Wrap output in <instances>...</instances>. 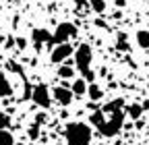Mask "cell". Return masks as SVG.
<instances>
[{
  "instance_id": "obj_1",
  "label": "cell",
  "mask_w": 149,
  "mask_h": 145,
  "mask_svg": "<svg viewBox=\"0 0 149 145\" xmlns=\"http://www.w3.org/2000/svg\"><path fill=\"white\" fill-rule=\"evenodd\" d=\"M89 120L104 137L118 135L122 129V122H124V102L114 100V102L106 104L104 108H100V110H93Z\"/></svg>"
},
{
  "instance_id": "obj_2",
  "label": "cell",
  "mask_w": 149,
  "mask_h": 145,
  "mask_svg": "<svg viewBox=\"0 0 149 145\" xmlns=\"http://www.w3.org/2000/svg\"><path fill=\"white\" fill-rule=\"evenodd\" d=\"M66 145H91V126L85 122H68L64 129Z\"/></svg>"
},
{
  "instance_id": "obj_3",
  "label": "cell",
  "mask_w": 149,
  "mask_h": 145,
  "mask_svg": "<svg viewBox=\"0 0 149 145\" xmlns=\"http://www.w3.org/2000/svg\"><path fill=\"white\" fill-rule=\"evenodd\" d=\"M91 58H93V52L89 44H81L77 50H74V64L81 70V75L85 81H93V70H91Z\"/></svg>"
},
{
  "instance_id": "obj_4",
  "label": "cell",
  "mask_w": 149,
  "mask_h": 145,
  "mask_svg": "<svg viewBox=\"0 0 149 145\" xmlns=\"http://www.w3.org/2000/svg\"><path fill=\"white\" fill-rule=\"evenodd\" d=\"M77 27H74L72 23H60L58 29H56L52 33V42L50 46H60V44H68L70 38H77Z\"/></svg>"
},
{
  "instance_id": "obj_5",
  "label": "cell",
  "mask_w": 149,
  "mask_h": 145,
  "mask_svg": "<svg viewBox=\"0 0 149 145\" xmlns=\"http://www.w3.org/2000/svg\"><path fill=\"white\" fill-rule=\"evenodd\" d=\"M31 100H33V104H37L40 108H44V110L50 108L52 106V93H50L48 85H44V83L35 85L33 91H31Z\"/></svg>"
},
{
  "instance_id": "obj_6",
  "label": "cell",
  "mask_w": 149,
  "mask_h": 145,
  "mask_svg": "<svg viewBox=\"0 0 149 145\" xmlns=\"http://www.w3.org/2000/svg\"><path fill=\"white\" fill-rule=\"evenodd\" d=\"M72 52H74V50H72V46H70V44H60V46H54L50 60H52L54 64H58V62H64V60L70 56Z\"/></svg>"
},
{
  "instance_id": "obj_7",
  "label": "cell",
  "mask_w": 149,
  "mask_h": 145,
  "mask_svg": "<svg viewBox=\"0 0 149 145\" xmlns=\"http://www.w3.org/2000/svg\"><path fill=\"white\" fill-rule=\"evenodd\" d=\"M31 38H33V44H35V48L40 50L44 44H50L52 42V33L48 31V29H33V33H31Z\"/></svg>"
},
{
  "instance_id": "obj_8",
  "label": "cell",
  "mask_w": 149,
  "mask_h": 145,
  "mask_svg": "<svg viewBox=\"0 0 149 145\" xmlns=\"http://www.w3.org/2000/svg\"><path fill=\"white\" fill-rule=\"evenodd\" d=\"M72 89H68V87H56L54 89V98H56V102H58L60 106H68L70 102H72Z\"/></svg>"
},
{
  "instance_id": "obj_9",
  "label": "cell",
  "mask_w": 149,
  "mask_h": 145,
  "mask_svg": "<svg viewBox=\"0 0 149 145\" xmlns=\"http://www.w3.org/2000/svg\"><path fill=\"white\" fill-rule=\"evenodd\" d=\"M72 93L74 96H85L87 93V89H89V85H87V81L81 77V79H74V83H72Z\"/></svg>"
},
{
  "instance_id": "obj_10",
  "label": "cell",
  "mask_w": 149,
  "mask_h": 145,
  "mask_svg": "<svg viewBox=\"0 0 149 145\" xmlns=\"http://www.w3.org/2000/svg\"><path fill=\"white\" fill-rule=\"evenodd\" d=\"M135 38H137V44H139V48H143V50H149V31H147V29H139Z\"/></svg>"
},
{
  "instance_id": "obj_11",
  "label": "cell",
  "mask_w": 149,
  "mask_h": 145,
  "mask_svg": "<svg viewBox=\"0 0 149 145\" xmlns=\"http://www.w3.org/2000/svg\"><path fill=\"white\" fill-rule=\"evenodd\" d=\"M87 93H89L91 102H97V100H102V96H104V91H102V87H100V85H95V83H91V85H89V89H87Z\"/></svg>"
},
{
  "instance_id": "obj_12",
  "label": "cell",
  "mask_w": 149,
  "mask_h": 145,
  "mask_svg": "<svg viewBox=\"0 0 149 145\" xmlns=\"http://www.w3.org/2000/svg\"><path fill=\"white\" fill-rule=\"evenodd\" d=\"M13 93V87L8 83V79L4 75H0V98H4V96H10Z\"/></svg>"
},
{
  "instance_id": "obj_13",
  "label": "cell",
  "mask_w": 149,
  "mask_h": 145,
  "mask_svg": "<svg viewBox=\"0 0 149 145\" xmlns=\"http://www.w3.org/2000/svg\"><path fill=\"white\" fill-rule=\"evenodd\" d=\"M143 110H145V108H141V104H130V106L126 108V112H128L130 118H139Z\"/></svg>"
},
{
  "instance_id": "obj_14",
  "label": "cell",
  "mask_w": 149,
  "mask_h": 145,
  "mask_svg": "<svg viewBox=\"0 0 149 145\" xmlns=\"http://www.w3.org/2000/svg\"><path fill=\"white\" fill-rule=\"evenodd\" d=\"M0 145H15V137H13V133H8L6 129L0 131Z\"/></svg>"
},
{
  "instance_id": "obj_15",
  "label": "cell",
  "mask_w": 149,
  "mask_h": 145,
  "mask_svg": "<svg viewBox=\"0 0 149 145\" xmlns=\"http://www.w3.org/2000/svg\"><path fill=\"white\" fill-rule=\"evenodd\" d=\"M58 77H62V79H70V77H74L72 66H60V68H58Z\"/></svg>"
},
{
  "instance_id": "obj_16",
  "label": "cell",
  "mask_w": 149,
  "mask_h": 145,
  "mask_svg": "<svg viewBox=\"0 0 149 145\" xmlns=\"http://www.w3.org/2000/svg\"><path fill=\"white\" fill-rule=\"evenodd\" d=\"M89 6L95 13H104L106 10V2H104V0H89Z\"/></svg>"
},
{
  "instance_id": "obj_17",
  "label": "cell",
  "mask_w": 149,
  "mask_h": 145,
  "mask_svg": "<svg viewBox=\"0 0 149 145\" xmlns=\"http://www.w3.org/2000/svg\"><path fill=\"white\" fill-rule=\"evenodd\" d=\"M8 122H10V118L6 116V114H2L0 112V131H4L6 126H8Z\"/></svg>"
},
{
  "instance_id": "obj_18",
  "label": "cell",
  "mask_w": 149,
  "mask_h": 145,
  "mask_svg": "<svg viewBox=\"0 0 149 145\" xmlns=\"http://www.w3.org/2000/svg\"><path fill=\"white\" fill-rule=\"evenodd\" d=\"M118 48H120V50H128V44H126V35H124V33H120V35H118Z\"/></svg>"
},
{
  "instance_id": "obj_19",
  "label": "cell",
  "mask_w": 149,
  "mask_h": 145,
  "mask_svg": "<svg viewBox=\"0 0 149 145\" xmlns=\"http://www.w3.org/2000/svg\"><path fill=\"white\" fill-rule=\"evenodd\" d=\"M74 2H79V6H83V2H85V0H74Z\"/></svg>"
}]
</instances>
